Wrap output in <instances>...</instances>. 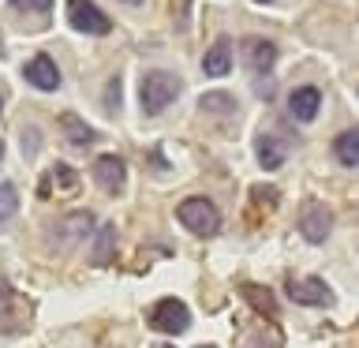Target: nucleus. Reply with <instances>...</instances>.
Listing matches in <instances>:
<instances>
[{"instance_id":"nucleus-4","label":"nucleus","mask_w":359,"mask_h":348,"mask_svg":"<svg viewBox=\"0 0 359 348\" xmlns=\"http://www.w3.org/2000/svg\"><path fill=\"white\" fill-rule=\"evenodd\" d=\"M333 229V210L318 199H307L299 210V232L307 243H325V236Z\"/></svg>"},{"instance_id":"nucleus-23","label":"nucleus","mask_w":359,"mask_h":348,"mask_svg":"<svg viewBox=\"0 0 359 348\" xmlns=\"http://www.w3.org/2000/svg\"><path fill=\"white\" fill-rule=\"evenodd\" d=\"M11 296H15V292H11V285H8L4 277H0V307H8V300H11Z\"/></svg>"},{"instance_id":"nucleus-20","label":"nucleus","mask_w":359,"mask_h":348,"mask_svg":"<svg viewBox=\"0 0 359 348\" xmlns=\"http://www.w3.org/2000/svg\"><path fill=\"white\" fill-rule=\"evenodd\" d=\"M198 109H206V112H232L236 101L229 94H202L198 98Z\"/></svg>"},{"instance_id":"nucleus-28","label":"nucleus","mask_w":359,"mask_h":348,"mask_svg":"<svg viewBox=\"0 0 359 348\" xmlns=\"http://www.w3.org/2000/svg\"><path fill=\"white\" fill-rule=\"evenodd\" d=\"M255 4H269V0H255Z\"/></svg>"},{"instance_id":"nucleus-14","label":"nucleus","mask_w":359,"mask_h":348,"mask_svg":"<svg viewBox=\"0 0 359 348\" xmlns=\"http://www.w3.org/2000/svg\"><path fill=\"white\" fill-rule=\"evenodd\" d=\"M60 128H64V135H67V142H72V146H90V142L97 139V131L90 128L86 120H79L75 112H64V116H60Z\"/></svg>"},{"instance_id":"nucleus-13","label":"nucleus","mask_w":359,"mask_h":348,"mask_svg":"<svg viewBox=\"0 0 359 348\" xmlns=\"http://www.w3.org/2000/svg\"><path fill=\"white\" fill-rule=\"evenodd\" d=\"M255 154H258V165H262V168H280V165H285V157H288L285 142H280L277 135H258V139H255Z\"/></svg>"},{"instance_id":"nucleus-8","label":"nucleus","mask_w":359,"mask_h":348,"mask_svg":"<svg viewBox=\"0 0 359 348\" xmlns=\"http://www.w3.org/2000/svg\"><path fill=\"white\" fill-rule=\"evenodd\" d=\"M94 180L101 191H109V195H116L123 191V180H128V168H123V157L116 154H101L94 161Z\"/></svg>"},{"instance_id":"nucleus-11","label":"nucleus","mask_w":359,"mask_h":348,"mask_svg":"<svg viewBox=\"0 0 359 348\" xmlns=\"http://www.w3.org/2000/svg\"><path fill=\"white\" fill-rule=\"evenodd\" d=\"M202 72H206L210 79H221L232 72V41L229 38H217L206 49V56H202Z\"/></svg>"},{"instance_id":"nucleus-3","label":"nucleus","mask_w":359,"mask_h":348,"mask_svg":"<svg viewBox=\"0 0 359 348\" xmlns=\"http://www.w3.org/2000/svg\"><path fill=\"white\" fill-rule=\"evenodd\" d=\"M150 326L157 333H187V326H191V311H187V303L184 300H176V296H165V300H157L154 307H150Z\"/></svg>"},{"instance_id":"nucleus-22","label":"nucleus","mask_w":359,"mask_h":348,"mask_svg":"<svg viewBox=\"0 0 359 348\" xmlns=\"http://www.w3.org/2000/svg\"><path fill=\"white\" fill-rule=\"evenodd\" d=\"M116 105H120V79L109 83V109H116Z\"/></svg>"},{"instance_id":"nucleus-18","label":"nucleus","mask_w":359,"mask_h":348,"mask_svg":"<svg viewBox=\"0 0 359 348\" xmlns=\"http://www.w3.org/2000/svg\"><path fill=\"white\" fill-rule=\"evenodd\" d=\"M64 187V191H72L75 184H79V176L72 173V168H67V165H56L53 168V173H49V180H45V184H41V195H45V191H49V187Z\"/></svg>"},{"instance_id":"nucleus-2","label":"nucleus","mask_w":359,"mask_h":348,"mask_svg":"<svg viewBox=\"0 0 359 348\" xmlns=\"http://www.w3.org/2000/svg\"><path fill=\"white\" fill-rule=\"evenodd\" d=\"M176 218L184 221V229H191L195 236H213V232L221 229V213H217V206H213L210 199H202V195L180 202Z\"/></svg>"},{"instance_id":"nucleus-16","label":"nucleus","mask_w":359,"mask_h":348,"mask_svg":"<svg viewBox=\"0 0 359 348\" xmlns=\"http://www.w3.org/2000/svg\"><path fill=\"white\" fill-rule=\"evenodd\" d=\"M240 296H243L247 303H251V307H255L258 314H269V319L277 314V300H273V292L262 288V285H251V281H247V285H240Z\"/></svg>"},{"instance_id":"nucleus-26","label":"nucleus","mask_w":359,"mask_h":348,"mask_svg":"<svg viewBox=\"0 0 359 348\" xmlns=\"http://www.w3.org/2000/svg\"><path fill=\"white\" fill-rule=\"evenodd\" d=\"M154 348H176V344H154Z\"/></svg>"},{"instance_id":"nucleus-17","label":"nucleus","mask_w":359,"mask_h":348,"mask_svg":"<svg viewBox=\"0 0 359 348\" xmlns=\"http://www.w3.org/2000/svg\"><path fill=\"white\" fill-rule=\"evenodd\" d=\"M333 150H337V161H341L344 168H355L359 165V135L355 131H341L337 142H333Z\"/></svg>"},{"instance_id":"nucleus-10","label":"nucleus","mask_w":359,"mask_h":348,"mask_svg":"<svg viewBox=\"0 0 359 348\" xmlns=\"http://www.w3.org/2000/svg\"><path fill=\"white\" fill-rule=\"evenodd\" d=\"M318 109H322L318 86H296V90L288 94V112H292V120L311 123L314 116H318Z\"/></svg>"},{"instance_id":"nucleus-19","label":"nucleus","mask_w":359,"mask_h":348,"mask_svg":"<svg viewBox=\"0 0 359 348\" xmlns=\"http://www.w3.org/2000/svg\"><path fill=\"white\" fill-rule=\"evenodd\" d=\"M19 210V191L11 184H0V221H11Z\"/></svg>"},{"instance_id":"nucleus-29","label":"nucleus","mask_w":359,"mask_h":348,"mask_svg":"<svg viewBox=\"0 0 359 348\" xmlns=\"http://www.w3.org/2000/svg\"><path fill=\"white\" fill-rule=\"evenodd\" d=\"M202 348H210V344H202Z\"/></svg>"},{"instance_id":"nucleus-30","label":"nucleus","mask_w":359,"mask_h":348,"mask_svg":"<svg viewBox=\"0 0 359 348\" xmlns=\"http://www.w3.org/2000/svg\"><path fill=\"white\" fill-rule=\"evenodd\" d=\"M0 105H4V101H0Z\"/></svg>"},{"instance_id":"nucleus-25","label":"nucleus","mask_w":359,"mask_h":348,"mask_svg":"<svg viewBox=\"0 0 359 348\" xmlns=\"http://www.w3.org/2000/svg\"><path fill=\"white\" fill-rule=\"evenodd\" d=\"M123 4H131V8H139V4H142V0H123Z\"/></svg>"},{"instance_id":"nucleus-9","label":"nucleus","mask_w":359,"mask_h":348,"mask_svg":"<svg viewBox=\"0 0 359 348\" xmlns=\"http://www.w3.org/2000/svg\"><path fill=\"white\" fill-rule=\"evenodd\" d=\"M240 53H243V64L251 67L255 75H266L269 67H273V60H277V45L266 41V38H243Z\"/></svg>"},{"instance_id":"nucleus-15","label":"nucleus","mask_w":359,"mask_h":348,"mask_svg":"<svg viewBox=\"0 0 359 348\" xmlns=\"http://www.w3.org/2000/svg\"><path fill=\"white\" fill-rule=\"evenodd\" d=\"M112 251H116V225L105 221L97 229V243H94V251H90V258H94V266H109Z\"/></svg>"},{"instance_id":"nucleus-27","label":"nucleus","mask_w":359,"mask_h":348,"mask_svg":"<svg viewBox=\"0 0 359 348\" xmlns=\"http://www.w3.org/2000/svg\"><path fill=\"white\" fill-rule=\"evenodd\" d=\"M0 157H4V142H0Z\"/></svg>"},{"instance_id":"nucleus-7","label":"nucleus","mask_w":359,"mask_h":348,"mask_svg":"<svg viewBox=\"0 0 359 348\" xmlns=\"http://www.w3.org/2000/svg\"><path fill=\"white\" fill-rule=\"evenodd\" d=\"M22 75H27V83L34 90H45V94L60 86V67H56V60H53V56H45V53L30 56L27 67H22Z\"/></svg>"},{"instance_id":"nucleus-12","label":"nucleus","mask_w":359,"mask_h":348,"mask_svg":"<svg viewBox=\"0 0 359 348\" xmlns=\"http://www.w3.org/2000/svg\"><path fill=\"white\" fill-rule=\"evenodd\" d=\"M90 225H94V213H90V210L67 213V218L60 221L64 236H56V243H60V247H72V243H79V240H86V236H90Z\"/></svg>"},{"instance_id":"nucleus-21","label":"nucleus","mask_w":359,"mask_h":348,"mask_svg":"<svg viewBox=\"0 0 359 348\" xmlns=\"http://www.w3.org/2000/svg\"><path fill=\"white\" fill-rule=\"evenodd\" d=\"M15 11H38V15H49L53 11V0H11Z\"/></svg>"},{"instance_id":"nucleus-1","label":"nucleus","mask_w":359,"mask_h":348,"mask_svg":"<svg viewBox=\"0 0 359 348\" xmlns=\"http://www.w3.org/2000/svg\"><path fill=\"white\" fill-rule=\"evenodd\" d=\"M180 90H184V83H180L172 72H146L142 83H139L142 112H146V116H157V112H165V109L180 98Z\"/></svg>"},{"instance_id":"nucleus-6","label":"nucleus","mask_w":359,"mask_h":348,"mask_svg":"<svg viewBox=\"0 0 359 348\" xmlns=\"http://www.w3.org/2000/svg\"><path fill=\"white\" fill-rule=\"evenodd\" d=\"M288 300L299 303V307H330L333 303V292L322 277H299L288 285Z\"/></svg>"},{"instance_id":"nucleus-24","label":"nucleus","mask_w":359,"mask_h":348,"mask_svg":"<svg viewBox=\"0 0 359 348\" xmlns=\"http://www.w3.org/2000/svg\"><path fill=\"white\" fill-rule=\"evenodd\" d=\"M247 348H273V341H266V333H255V337H251V344H247Z\"/></svg>"},{"instance_id":"nucleus-5","label":"nucleus","mask_w":359,"mask_h":348,"mask_svg":"<svg viewBox=\"0 0 359 348\" xmlns=\"http://www.w3.org/2000/svg\"><path fill=\"white\" fill-rule=\"evenodd\" d=\"M67 22H72L79 34H94V38L112 30L109 15L94 4V0H67Z\"/></svg>"}]
</instances>
